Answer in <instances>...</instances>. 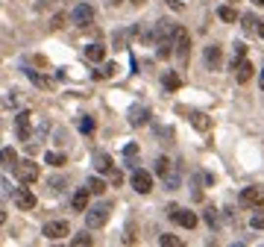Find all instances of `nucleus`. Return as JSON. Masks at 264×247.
<instances>
[{"label":"nucleus","instance_id":"nucleus-1","mask_svg":"<svg viewBox=\"0 0 264 247\" xmlns=\"http://www.w3.org/2000/svg\"><path fill=\"white\" fill-rule=\"evenodd\" d=\"M109 203H100V206H94V209H85V224L91 227V230H100L106 221H109Z\"/></svg>","mask_w":264,"mask_h":247},{"label":"nucleus","instance_id":"nucleus-2","mask_svg":"<svg viewBox=\"0 0 264 247\" xmlns=\"http://www.w3.org/2000/svg\"><path fill=\"white\" fill-rule=\"evenodd\" d=\"M12 171H15V177H18L24 186H29V183H35V180H38V165H35V162H29V159L18 162Z\"/></svg>","mask_w":264,"mask_h":247},{"label":"nucleus","instance_id":"nucleus-3","mask_svg":"<svg viewBox=\"0 0 264 247\" xmlns=\"http://www.w3.org/2000/svg\"><path fill=\"white\" fill-rule=\"evenodd\" d=\"M168 215H170V218H173V221H176L179 227H185V230H194V227L200 224V218H197V215H194L191 209H179V206H170V209H168Z\"/></svg>","mask_w":264,"mask_h":247},{"label":"nucleus","instance_id":"nucleus-4","mask_svg":"<svg viewBox=\"0 0 264 247\" xmlns=\"http://www.w3.org/2000/svg\"><path fill=\"white\" fill-rule=\"evenodd\" d=\"M241 203H244L247 209H262V206H264V189H262V186H250V189H244V192H241Z\"/></svg>","mask_w":264,"mask_h":247},{"label":"nucleus","instance_id":"nucleus-5","mask_svg":"<svg viewBox=\"0 0 264 247\" xmlns=\"http://www.w3.org/2000/svg\"><path fill=\"white\" fill-rule=\"evenodd\" d=\"M173 44H176V56H179V62H182V65H188V50H191V38H188V32H185L182 27H176V32H173Z\"/></svg>","mask_w":264,"mask_h":247},{"label":"nucleus","instance_id":"nucleus-6","mask_svg":"<svg viewBox=\"0 0 264 247\" xmlns=\"http://www.w3.org/2000/svg\"><path fill=\"white\" fill-rule=\"evenodd\" d=\"M41 233H44V239H50V242H59V239L71 236V227H68V221H47Z\"/></svg>","mask_w":264,"mask_h":247},{"label":"nucleus","instance_id":"nucleus-7","mask_svg":"<svg viewBox=\"0 0 264 247\" xmlns=\"http://www.w3.org/2000/svg\"><path fill=\"white\" fill-rule=\"evenodd\" d=\"M132 189L138 192V194H150L153 192V174L150 171H132Z\"/></svg>","mask_w":264,"mask_h":247},{"label":"nucleus","instance_id":"nucleus-8","mask_svg":"<svg viewBox=\"0 0 264 247\" xmlns=\"http://www.w3.org/2000/svg\"><path fill=\"white\" fill-rule=\"evenodd\" d=\"M71 21H73L76 27H88V24L94 21V9H91L88 3H76L73 12H71Z\"/></svg>","mask_w":264,"mask_h":247},{"label":"nucleus","instance_id":"nucleus-9","mask_svg":"<svg viewBox=\"0 0 264 247\" xmlns=\"http://www.w3.org/2000/svg\"><path fill=\"white\" fill-rule=\"evenodd\" d=\"M203 59H206V68H209V71H220V68H223V50H220L217 44L206 47V56H203Z\"/></svg>","mask_w":264,"mask_h":247},{"label":"nucleus","instance_id":"nucleus-10","mask_svg":"<svg viewBox=\"0 0 264 247\" xmlns=\"http://www.w3.org/2000/svg\"><path fill=\"white\" fill-rule=\"evenodd\" d=\"M15 130H18V138L21 141L29 138V112H18L15 115Z\"/></svg>","mask_w":264,"mask_h":247},{"label":"nucleus","instance_id":"nucleus-11","mask_svg":"<svg viewBox=\"0 0 264 247\" xmlns=\"http://www.w3.org/2000/svg\"><path fill=\"white\" fill-rule=\"evenodd\" d=\"M15 206H18V209H32V206H35V194H32L29 189H18V192H15Z\"/></svg>","mask_w":264,"mask_h":247},{"label":"nucleus","instance_id":"nucleus-12","mask_svg":"<svg viewBox=\"0 0 264 247\" xmlns=\"http://www.w3.org/2000/svg\"><path fill=\"white\" fill-rule=\"evenodd\" d=\"M253 74H256V68H253V62H247V59H244V62H241V65L235 68V80H238L241 85H247Z\"/></svg>","mask_w":264,"mask_h":247},{"label":"nucleus","instance_id":"nucleus-13","mask_svg":"<svg viewBox=\"0 0 264 247\" xmlns=\"http://www.w3.org/2000/svg\"><path fill=\"white\" fill-rule=\"evenodd\" d=\"M88 194H91V192H88V186H85V189H79V192L73 194V200H71L73 212H85V209H88Z\"/></svg>","mask_w":264,"mask_h":247},{"label":"nucleus","instance_id":"nucleus-14","mask_svg":"<svg viewBox=\"0 0 264 247\" xmlns=\"http://www.w3.org/2000/svg\"><path fill=\"white\" fill-rule=\"evenodd\" d=\"M147 118H150V112H147L144 106H132V109H129V124H132V127L147 124Z\"/></svg>","mask_w":264,"mask_h":247},{"label":"nucleus","instance_id":"nucleus-15","mask_svg":"<svg viewBox=\"0 0 264 247\" xmlns=\"http://www.w3.org/2000/svg\"><path fill=\"white\" fill-rule=\"evenodd\" d=\"M94 168H97L100 174H109V171L115 168V165H112V156H109V153H103V150H100V153H94Z\"/></svg>","mask_w":264,"mask_h":247},{"label":"nucleus","instance_id":"nucleus-16","mask_svg":"<svg viewBox=\"0 0 264 247\" xmlns=\"http://www.w3.org/2000/svg\"><path fill=\"white\" fill-rule=\"evenodd\" d=\"M103 56H106V47L103 44H88L85 47V59L88 62H103Z\"/></svg>","mask_w":264,"mask_h":247},{"label":"nucleus","instance_id":"nucleus-17","mask_svg":"<svg viewBox=\"0 0 264 247\" xmlns=\"http://www.w3.org/2000/svg\"><path fill=\"white\" fill-rule=\"evenodd\" d=\"M0 165H3V168H15V165H18L15 147H3V150H0Z\"/></svg>","mask_w":264,"mask_h":247},{"label":"nucleus","instance_id":"nucleus-18","mask_svg":"<svg viewBox=\"0 0 264 247\" xmlns=\"http://www.w3.org/2000/svg\"><path fill=\"white\" fill-rule=\"evenodd\" d=\"M244 59H247V47H244V44L238 41V44H235V50H232V62H229V68L235 71V68H238V65H241Z\"/></svg>","mask_w":264,"mask_h":247},{"label":"nucleus","instance_id":"nucleus-19","mask_svg":"<svg viewBox=\"0 0 264 247\" xmlns=\"http://www.w3.org/2000/svg\"><path fill=\"white\" fill-rule=\"evenodd\" d=\"M162 82H165V88H168V91H176V88L182 85V80H179V74H176V71H168V74L162 77Z\"/></svg>","mask_w":264,"mask_h":247},{"label":"nucleus","instance_id":"nucleus-20","mask_svg":"<svg viewBox=\"0 0 264 247\" xmlns=\"http://www.w3.org/2000/svg\"><path fill=\"white\" fill-rule=\"evenodd\" d=\"M217 18H220L223 24H235V21H238V12H235L232 6H220V9H217Z\"/></svg>","mask_w":264,"mask_h":247},{"label":"nucleus","instance_id":"nucleus-21","mask_svg":"<svg viewBox=\"0 0 264 247\" xmlns=\"http://www.w3.org/2000/svg\"><path fill=\"white\" fill-rule=\"evenodd\" d=\"M44 162L53 165V168H59V165H65V153H53L50 150V153H44Z\"/></svg>","mask_w":264,"mask_h":247},{"label":"nucleus","instance_id":"nucleus-22","mask_svg":"<svg viewBox=\"0 0 264 247\" xmlns=\"http://www.w3.org/2000/svg\"><path fill=\"white\" fill-rule=\"evenodd\" d=\"M170 168H173V165H170V159H168V156H159V159H156V174H159V177H165Z\"/></svg>","mask_w":264,"mask_h":247},{"label":"nucleus","instance_id":"nucleus-23","mask_svg":"<svg viewBox=\"0 0 264 247\" xmlns=\"http://www.w3.org/2000/svg\"><path fill=\"white\" fill-rule=\"evenodd\" d=\"M88 192H91V194H103V192H106V183H103L100 177H91V180H88Z\"/></svg>","mask_w":264,"mask_h":247},{"label":"nucleus","instance_id":"nucleus-24","mask_svg":"<svg viewBox=\"0 0 264 247\" xmlns=\"http://www.w3.org/2000/svg\"><path fill=\"white\" fill-rule=\"evenodd\" d=\"M91 242H94V239H91L88 233H79V236H73V239H71V245H73V247H88Z\"/></svg>","mask_w":264,"mask_h":247},{"label":"nucleus","instance_id":"nucleus-25","mask_svg":"<svg viewBox=\"0 0 264 247\" xmlns=\"http://www.w3.org/2000/svg\"><path fill=\"white\" fill-rule=\"evenodd\" d=\"M26 77H29L35 85H41V88H47V85H50V80H47V77H41V74H35V71H26Z\"/></svg>","mask_w":264,"mask_h":247},{"label":"nucleus","instance_id":"nucleus-26","mask_svg":"<svg viewBox=\"0 0 264 247\" xmlns=\"http://www.w3.org/2000/svg\"><path fill=\"white\" fill-rule=\"evenodd\" d=\"M79 133H85V136H88V133H94V118H88V115H85V118L79 121Z\"/></svg>","mask_w":264,"mask_h":247},{"label":"nucleus","instance_id":"nucleus-27","mask_svg":"<svg viewBox=\"0 0 264 247\" xmlns=\"http://www.w3.org/2000/svg\"><path fill=\"white\" fill-rule=\"evenodd\" d=\"M159 242H162L165 247H179V245H182V242H179V236H170V233H168V236H162Z\"/></svg>","mask_w":264,"mask_h":247},{"label":"nucleus","instance_id":"nucleus-28","mask_svg":"<svg viewBox=\"0 0 264 247\" xmlns=\"http://www.w3.org/2000/svg\"><path fill=\"white\" fill-rule=\"evenodd\" d=\"M129 35H132V29H123V32H118V35H115V47L120 50V47L126 44V38H129Z\"/></svg>","mask_w":264,"mask_h":247},{"label":"nucleus","instance_id":"nucleus-29","mask_svg":"<svg viewBox=\"0 0 264 247\" xmlns=\"http://www.w3.org/2000/svg\"><path fill=\"white\" fill-rule=\"evenodd\" d=\"M115 71H118V65H112V62H109V65H106L103 71H94V77H97V80H103V77H112Z\"/></svg>","mask_w":264,"mask_h":247},{"label":"nucleus","instance_id":"nucleus-30","mask_svg":"<svg viewBox=\"0 0 264 247\" xmlns=\"http://www.w3.org/2000/svg\"><path fill=\"white\" fill-rule=\"evenodd\" d=\"M250 227H253V230H264V215H262V212L250 218Z\"/></svg>","mask_w":264,"mask_h":247},{"label":"nucleus","instance_id":"nucleus-31","mask_svg":"<svg viewBox=\"0 0 264 247\" xmlns=\"http://www.w3.org/2000/svg\"><path fill=\"white\" fill-rule=\"evenodd\" d=\"M109 180H112V186H120V183H123V177H120V171H115V168L109 171Z\"/></svg>","mask_w":264,"mask_h":247},{"label":"nucleus","instance_id":"nucleus-32","mask_svg":"<svg viewBox=\"0 0 264 247\" xmlns=\"http://www.w3.org/2000/svg\"><path fill=\"white\" fill-rule=\"evenodd\" d=\"M194 124H197L200 130H206V127H209V121H206V115H194Z\"/></svg>","mask_w":264,"mask_h":247},{"label":"nucleus","instance_id":"nucleus-33","mask_svg":"<svg viewBox=\"0 0 264 247\" xmlns=\"http://www.w3.org/2000/svg\"><path fill=\"white\" fill-rule=\"evenodd\" d=\"M135 153H138V144H126V147H123V156H129V159H132Z\"/></svg>","mask_w":264,"mask_h":247},{"label":"nucleus","instance_id":"nucleus-34","mask_svg":"<svg viewBox=\"0 0 264 247\" xmlns=\"http://www.w3.org/2000/svg\"><path fill=\"white\" fill-rule=\"evenodd\" d=\"M50 186H53V192H59V189H65V180H62V177H53Z\"/></svg>","mask_w":264,"mask_h":247},{"label":"nucleus","instance_id":"nucleus-35","mask_svg":"<svg viewBox=\"0 0 264 247\" xmlns=\"http://www.w3.org/2000/svg\"><path fill=\"white\" fill-rule=\"evenodd\" d=\"M256 24H259V21H256V18H253V15H244V27H247V29H253V27H256Z\"/></svg>","mask_w":264,"mask_h":247},{"label":"nucleus","instance_id":"nucleus-36","mask_svg":"<svg viewBox=\"0 0 264 247\" xmlns=\"http://www.w3.org/2000/svg\"><path fill=\"white\" fill-rule=\"evenodd\" d=\"M206 218H209V224H212V227H217V212H215V209H209V212H206Z\"/></svg>","mask_w":264,"mask_h":247},{"label":"nucleus","instance_id":"nucleus-37","mask_svg":"<svg viewBox=\"0 0 264 247\" xmlns=\"http://www.w3.org/2000/svg\"><path fill=\"white\" fill-rule=\"evenodd\" d=\"M62 24H65V15H56V18H53V24H50V27H53V29H59V27H62Z\"/></svg>","mask_w":264,"mask_h":247},{"label":"nucleus","instance_id":"nucleus-38","mask_svg":"<svg viewBox=\"0 0 264 247\" xmlns=\"http://www.w3.org/2000/svg\"><path fill=\"white\" fill-rule=\"evenodd\" d=\"M168 6L170 9H182V0H168Z\"/></svg>","mask_w":264,"mask_h":247},{"label":"nucleus","instance_id":"nucleus-39","mask_svg":"<svg viewBox=\"0 0 264 247\" xmlns=\"http://www.w3.org/2000/svg\"><path fill=\"white\" fill-rule=\"evenodd\" d=\"M6 221V209H3V203H0V224Z\"/></svg>","mask_w":264,"mask_h":247},{"label":"nucleus","instance_id":"nucleus-40","mask_svg":"<svg viewBox=\"0 0 264 247\" xmlns=\"http://www.w3.org/2000/svg\"><path fill=\"white\" fill-rule=\"evenodd\" d=\"M106 3H109V6H120L123 0H106Z\"/></svg>","mask_w":264,"mask_h":247},{"label":"nucleus","instance_id":"nucleus-41","mask_svg":"<svg viewBox=\"0 0 264 247\" xmlns=\"http://www.w3.org/2000/svg\"><path fill=\"white\" fill-rule=\"evenodd\" d=\"M144 3H147V0H132V6H144Z\"/></svg>","mask_w":264,"mask_h":247},{"label":"nucleus","instance_id":"nucleus-42","mask_svg":"<svg viewBox=\"0 0 264 247\" xmlns=\"http://www.w3.org/2000/svg\"><path fill=\"white\" fill-rule=\"evenodd\" d=\"M259 35H262V38H264V21H262V27H259Z\"/></svg>","mask_w":264,"mask_h":247},{"label":"nucleus","instance_id":"nucleus-43","mask_svg":"<svg viewBox=\"0 0 264 247\" xmlns=\"http://www.w3.org/2000/svg\"><path fill=\"white\" fill-rule=\"evenodd\" d=\"M259 82H262V91H264V71H262V80H259Z\"/></svg>","mask_w":264,"mask_h":247},{"label":"nucleus","instance_id":"nucleus-44","mask_svg":"<svg viewBox=\"0 0 264 247\" xmlns=\"http://www.w3.org/2000/svg\"><path fill=\"white\" fill-rule=\"evenodd\" d=\"M256 3H259V6H264V0H256Z\"/></svg>","mask_w":264,"mask_h":247},{"label":"nucleus","instance_id":"nucleus-45","mask_svg":"<svg viewBox=\"0 0 264 247\" xmlns=\"http://www.w3.org/2000/svg\"><path fill=\"white\" fill-rule=\"evenodd\" d=\"M232 3H235V0H232Z\"/></svg>","mask_w":264,"mask_h":247}]
</instances>
